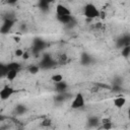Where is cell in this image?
I'll return each mask as SVG.
<instances>
[{
  "label": "cell",
  "instance_id": "cell-1",
  "mask_svg": "<svg viewBox=\"0 0 130 130\" xmlns=\"http://www.w3.org/2000/svg\"><path fill=\"white\" fill-rule=\"evenodd\" d=\"M100 11L101 10L93 3H87L83 7V15L89 19H94L100 17Z\"/></svg>",
  "mask_w": 130,
  "mask_h": 130
},
{
  "label": "cell",
  "instance_id": "cell-2",
  "mask_svg": "<svg viewBox=\"0 0 130 130\" xmlns=\"http://www.w3.org/2000/svg\"><path fill=\"white\" fill-rule=\"evenodd\" d=\"M70 106H71V108H72L73 110L82 109V108L85 106V99H84L83 94H82L81 92H77V93L74 95V98H73V100H72Z\"/></svg>",
  "mask_w": 130,
  "mask_h": 130
},
{
  "label": "cell",
  "instance_id": "cell-3",
  "mask_svg": "<svg viewBox=\"0 0 130 130\" xmlns=\"http://www.w3.org/2000/svg\"><path fill=\"white\" fill-rule=\"evenodd\" d=\"M14 93H15V89L12 86L6 84L0 89V100L1 101H6V100L10 99Z\"/></svg>",
  "mask_w": 130,
  "mask_h": 130
},
{
  "label": "cell",
  "instance_id": "cell-4",
  "mask_svg": "<svg viewBox=\"0 0 130 130\" xmlns=\"http://www.w3.org/2000/svg\"><path fill=\"white\" fill-rule=\"evenodd\" d=\"M56 14L60 17V18H64V17H70L71 15V10L63 5V4H58L56 7Z\"/></svg>",
  "mask_w": 130,
  "mask_h": 130
},
{
  "label": "cell",
  "instance_id": "cell-5",
  "mask_svg": "<svg viewBox=\"0 0 130 130\" xmlns=\"http://www.w3.org/2000/svg\"><path fill=\"white\" fill-rule=\"evenodd\" d=\"M127 103V98L125 95H118L113 100V104L117 109H122Z\"/></svg>",
  "mask_w": 130,
  "mask_h": 130
},
{
  "label": "cell",
  "instance_id": "cell-6",
  "mask_svg": "<svg viewBox=\"0 0 130 130\" xmlns=\"http://www.w3.org/2000/svg\"><path fill=\"white\" fill-rule=\"evenodd\" d=\"M5 76L9 81H13L17 77V69L16 68H8L5 72Z\"/></svg>",
  "mask_w": 130,
  "mask_h": 130
},
{
  "label": "cell",
  "instance_id": "cell-7",
  "mask_svg": "<svg viewBox=\"0 0 130 130\" xmlns=\"http://www.w3.org/2000/svg\"><path fill=\"white\" fill-rule=\"evenodd\" d=\"M101 124L104 130H111L113 128V123L110 118H103L101 120Z\"/></svg>",
  "mask_w": 130,
  "mask_h": 130
},
{
  "label": "cell",
  "instance_id": "cell-8",
  "mask_svg": "<svg viewBox=\"0 0 130 130\" xmlns=\"http://www.w3.org/2000/svg\"><path fill=\"white\" fill-rule=\"evenodd\" d=\"M51 81H53V82H55V83H60V82H62L63 81V75L62 74H60V73H55V74H53L52 76H51Z\"/></svg>",
  "mask_w": 130,
  "mask_h": 130
},
{
  "label": "cell",
  "instance_id": "cell-9",
  "mask_svg": "<svg viewBox=\"0 0 130 130\" xmlns=\"http://www.w3.org/2000/svg\"><path fill=\"white\" fill-rule=\"evenodd\" d=\"M40 125L42 127H44V128H48V127H50L52 125V120L50 118H45V119L42 120V122H41Z\"/></svg>",
  "mask_w": 130,
  "mask_h": 130
},
{
  "label": "cell",
  "instance_id": "cell-10",
  "mask_svg": "<svg viewBox=\"0 0 130 130\" xmlns=\"http://www.w3.org/2000/svg\"><path fill=\"white\" fill-rule=\"evenodd\" d=\"M28 70H29L30 73H32V74H37V73L39 72V67H37V66H30Z\"/></svg>",
  "mask_w": 130,
  "mask_h": 130
},
{
  "label": "cell",
  "instance_id": "cell-11",
  "mask_svg": "<svg viewBox=\"0 0 130 130\" xmlns=\"http://www.w3.org/2000/svg\"><path fill=\"white\" fill-rule=\"evenodd\" d=\"M23 50H21V49H16L15 50V56L16 57H22V55H23Z\"/></svg>",
  "mask_w": 130,
  "mask_h": 130
},
{
  "label": "cell",
  "instance_id": "cell-12",
  "mask_svg": "<svg viewBox=\"0 0 130 130\" xmlns=\"http://www.w3.org/2000/svg\"><path fill=\"white\" fill-rule=\"evenodd\" d=\"M21 58H23L24 60H27V59L29 58V54H28V52L24 51V52H23V55H22V57H21Z\"/></svg>",
  "mask_w": 130,
  "mask_h": 130
},
{
  "label": "cell",
  "instance_id": "cell-13",
  "mask_svg": "<svg viewBox=\"0 0 130 130\" xmlns=\"http://www.w3.org/2000/svg\"><path fill=\"white\" fill-rule=\"evenodd\" d=\"M90 91L91 92H98L99 91V87H93V88L90 89Z\"/></svg>",
  "mask_w": 130,
  "mask_h": 130
},
{
  "label": "cell",
  "instance_id": "cell-14",
  "mask_svg": "<svg viewBox=\"0 0 130 130\" xmlns=\"http://www.w3.org/2000/svg\"><path fill=\"white\" fill-rule=\"evenodd\" d=\"M13 39H14V40H15V42H17V43H18V42H19V41H20V39H19V38H18V37H14V38H13Z\"/></svg>",
  "mask_w": 130,
  "mask_h": 130
},
{
  "label": "cell",
  "instance_id": "cell-15",
  "mask_svg": "<svg viewBox=\"0 0 130 130\" xmlns=\"http://www.w3.org/2000/svg\"><path fill=\"white\" fill-rule=\"evenodd\" d=\"M1 120H2V117H1V116H0V122H1Z\"/></svg>",
  "mask_w": 130,
  "mask_h": 130
}]
</instances>
